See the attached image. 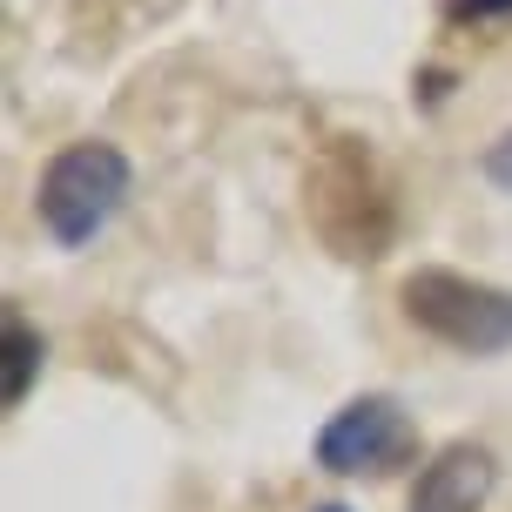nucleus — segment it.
<instances>
[{
	"label": "nucleus",
	"mask_w": 512,
	"mask_h": 512,
	"mask_svg": "<svg viewBox=\"0 0 512 512\" xmlns=\"http://www.w3.org/2000/svg\"><path fill=\"white\" fill-rule=\"evenodd\" d=\"M304 209L310 230L324 236V250L344 263H378L398 236V196L384 162L364 149L358 135H331L304 176Z\"/></svg>",
	"instance_id": "f257e3e1"
},
{
	"label": "nucleus",
	"mask_w": 512,
	"mask_h": 512,
	"mask_svg": "<svg viewBox=\"0 0 512 512\" xmlns=\"http://www.w3.org/2000/svg\"><path fill=\"white\" fill-rule=\"evenodd\" d=\"M398 310L411 331H425L432 344L459 351V358H499L512 351V290L486 277H465L445 263H425L398 283Z\"/></svg>",
	"instance_id": "f03ea898"
},
{
	"label": "nucleus",
	"mask_w": 512,
	"mask_h": 512,
	"mask_svg": "<svg viewBox=\"0 0 512 512\" xmlns=\"http://www.w3.org/2000/svg\"><path fill=\"white\" fill-rule=\"evenodd\" d=\"M128 189H135V169L115 142H68L34 182V216L61 250H88L122 216Z\"/></svg>",
	"instance_id": "7ed1b4c3"
},
{
	"label": "nucleus",
	"mask_w": 512,
	"mask_h": 512,
	"mask_svg": "<svg viewBox=\"0 0 512 512\" xmlns=\"http://www.w3.org/2000/svg\"><path fill=\"white\" fill-rule=\"evenodd\" d=\"M310 459L331 479H391V472H405L418 459V425L391 391H364V398H344L324 418Z\"/></svg>",
	"instance_id": "20e7f679"
},
{
	"label": "nucleus",
	"mask_w": 512,
	"mask_h": 512,
	"mask_svg": "<svg viewBox=\"0 0 512 512\" xmlns=\"http://www.w3.org/2000/svg\"><path fill=\"white\" fill-rule=\"evenodd\" d=\"M492 486H499V459H492L486 445H472V438H452L418 472L405 512H486Z\"/></svg>",
	"instance_id": "39448f33"
},
{
	"label": "nucleus",
	"mask_w": 512,
	"mask_h": 512,
	"mask_svg": "<svg viewBox=\"0 0 512 512\" xmlns=\"http://www.w3.org/2000/svg\"><path fill=\"white\" fill-rule=\"evenodd\" d=\"M0 351H7V411L27 405V391H34V378H41V358H48V344H41V331L27 324L21 310H7L0 317Z\"/></svg>",
	"instance_id": "423d86ee"
},
{
	"label": "nucleus",
	"mask_w": 512,
	"mask_h": 512,
	"mask_svg": "<svg viewBox=\"0 0 512 512\" xmlns=\"http://www.w3.org/2000/svg\"><path fill=\"white\" fill-rule=\"evenodd\" d=\"M438 14L452 27H486V21H506L512 0H438Z\"/></svg>",
	"instance_id": "0eeeda50"
},
{
	"label": "nucleus",
	"mask_w": 512,
	"mask_h": 512,
	"mask_svg": "<svg viewBox=\"0 0 512 512\" xmlns=\"http://www.w3.org/2000/svg\"><path fill=\"white\" fill-rule=\"evenodd\" d=\"M479 169H486L492 189H506V196H512V128H506V135H499V142L486 149V162H479Z\"/></svg>",
	"instance_id": "6e6552de"
},
{
	"label": "nucleus",
	"mask_w": 512,
	"mask_h": 512,
	"mask_svg": "<svg viewBox=\"0 0 512 512\" xmlns=\"http://www.w3.org/2000/svg\"><path fill=\"white\" fill-rule=\"evenodd\" d=\"M310 512H351V506H337V499H324V506H310Z\"/></svg>",
	"instance_id": "1a4fd4ad"
}]
</instances>
